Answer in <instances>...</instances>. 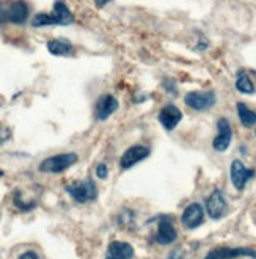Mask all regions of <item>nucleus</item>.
<instances>
[{"mask_svg": "<svg viewBox=\"0 0 256 259\" xmlns=\"http://www.w3.org/2000/svg\"><path fill=\"white\" fill-rule=\"evenodd\" d=\"M236 257H251L256 259V251L247 247L240 248H231V247H220L210 250L204 259H236Z\"/></svg>", "mask_w": 256, "mask_h": 259, "instance_id": "nucleus-8", "label": "nucleus"}, {"mask_svg": "<svg viewBox=\"0 0 256 259\" xmlns=\"http://www.w3.org/2000/svg\"><path fill=\"white\" fill-rule=\"evenodd\" d=\"M5 22V4L0 0V24Z\"/></svg>", "mask_w": 256, "mask_h": 259, "instance_id": "nucleus-24", "label": "nucleus"}, {"mask_svg": "<svg viewBox=\"0 0 256 259\" xmlns=\"http://www.w3.org/2000/svg\"><path fill=\"white\" fill-rule=\"evenodd\" d=\"M119 107V102L112 95H102L95 104V116L98 121H105L112 116Z\"/></svg>", "mask_w": 256, "mask_h": 259, "instance_id": "nucleus-13", "label": "nucleus"}, {"mask_svg": "<svg viewBox=\"0 0 256 259\" xmlns=\"http://www.w3.org/2000/svg\"><path fill=\"white\" fill-rule=\"evenodd\" d=\"M167 259H184V253L181 251L179 248H175V250L168 254Z\"/></svg>", "mask_w": 256, "mask_h": 259, "instance_id": "nucleus-22", "label": "nucleus"}, {"mask_svg": "<svg viewBox=\"0 0 256 259\" xmlns=\"http://www.w3.org/2000/svg\"><path fill=\"white\" fill-rule=\"evenodd\" d=\"M74 22V16L68 5L63 0H57L54 4L52 13H38L32 19L33 27H46V25H69Z\"/></svg>", "mask_w": 256, "mask_h": 259, "instance_id": "nucleus-1", "label": "nucleus"}, {"mask_svg": "<svg viewBox=\"0 0 256 259\" xmlns=\"http://www.w3.org/2000/svg\"><path fill=\"white\" fill-rule=\"evenodd\" d=\"M184 102L195 112H206L216 105L217 95L214 91H190L184 96Z\"/></svg>", "mask_w": 256, "mask_h": 259, "instance_id": "nucleus-4", "label": "nucleus"}, {"mask_svg": "<svg viewBox=\"0 0 256 259\" xmlns=\"http://www.w3.org/2000/svg\"><path fill=\"white\" fill-rule=\"evenodd\" d=\"M233 142V127L230 119H227L225 116H220L217 119V135L212 140V148L217 152H225Z\"/></svg>", "mask_w": 256, "mask_h": 259, "instance_id": "nucleus-5", "label": "nucleus"}, {"mask_svg": "<svg viewBox=\"0 0 256 259\" xmlns=\"http://www.w3.org/2000/svg\"><path fill=\"white\" fill-rule=\"evenodd\" d=\"M162 85H163L165 90H167V93H168V95H173V96L178 95V87H176V82H175V80H172V79H165V80L162 82Z\"/></svg>", "mask_w": 256, "mask_h": 259, "instance_id": "nucleus-19", "label": "nucleus"}, {"mask_svg": "<svg viewBox=\"0 0 256 259\" xmlns=\"http://www.w3.org/2000/svg\"><path fill=\"white\" fill-rule=\"evenodd\" d=\"M157 119L165 131L172 132L181 123V119H183V112H181L175 104H165L157 115Z\"/></svg>", "mask_w": 256, "mask_h": 259, "instance_id": "nucleus-11", "label": "nucleus"}, {"mask_svg": "<svg viewBox=\"0 0 256 259\" xmlns=\"http://www.w3.org/2000/svg\"><path fill=\"white\" fill-rule=\"evenodd\" d=\"M178 239V231L173 225V220L170 217H160L157 225V233H156V242L160 245H170Z\"/></svg>", "mask_w": 256, "mask_h": 259, "instance_id": "nucleus-14", "label": "nucleus"}, {"mask_svg": "<svg viewBox=\"0 0 256 259\" xmlns=\"http://www.w3.org/2000/svg\"><path fill=\"white\" fill-rule=\"evenodd\" d=\"M19 259H39L35 251H25L19 256Z\"/></svg>", "mask_w": 256, "mask_h": 259, "instance_id": "nucleus-23", "label": "nucleus"}, {"mask_svg": "<svg viewBox=\"0 0 256 259\" xmlns=\"http://www.w3.org/2000/svg\"><path fill=\"white\" fill-rule=\"evenodd\" d=\"M148 156H149V148H146L143 145L131 146L123 152L121 159H119V168L129 170V168H132L134 165H137L139 162L145 160Z\"/></svg>", "mask_w": 256, "mask_h": 259, "instance_id": "nucleus-9", "label": "nucleus"}, {"mask_svg": "<svg viewBox=\"0 0 256 259\" xmlns=\"http://www.w3.org/2000/svg\"><path fill=\"white\" fill-rule=\"evenodd\" d=\"M234 85H236V90L239 91V93H242V95H254V91H256L254 83L250 79V75L247 74L245 69H239L236 72V82H234Z\"/></svg>", "mask_w": 256, "mask_h": 259, "instance_id": "nucleus-17", "label": "nucleus"}, {"mask_svg": "<svg viewBox=\"0 0 256 259\" xmlns=\"http://www.w3.org/2000/svg\"><path fill=\"white\" fill-rule=\"evenodd\" d=\"M204 222V209L200 203H190L181 215V223L187 230H197Z\"/></svg>", "mask_w": 256, "mask_h": 259, "instance_id": "nucleus-10", "label": "nucleus"}, {"mask_svg": "<svg viewBox=\"0 0 256 259\" xmlns=\"http://www.w3.org/2000/svg\"><path fill=\"white\" fill-rule=\"evenodd\" d=\"M96 176L99 178V179H105L109 176V168H107V165L105 163H99L98 166H96Z\"/></svg>", "mask_w": 256, "mask_h": 259, "instance_id": "nucleus-21", "label": "nucleus"}, {"mask_svg": "<svg viewBox=\"0 0 256 259\" xmlns=\"http://www.w3.org/2000/svg\"><path fill=\"white\" fill-rule=\"evenodd\" d=\"M254 137H256V131H254Z\"/></svg>", "mask_w": 256, "mask_h": 259, "instance_id": "nucleus-26", "label": "nucleus"}, {"mask_svg": "<svg viewBox=\"0 0 256 259\" xmlns=\"http://www.w3.org/2000/svg\"><path fill=\"white\" fill-rule=\"evenodd\" d=\"M134 254L135 251L131 243L113 240L107 248V253H105V259H134Z\"/></svg>", "mask_w": 256, "mask_h": 259, "instance_id": "nucleus-15", "label": "nucleus"}, {"mask_svg": "<svg viewBox=\"0 0 256 259\" xmlns=\"http://www.w3.org/2000/svg\"><path fill=\"white\" fill-rule=\"evenodd\" d=\"M66 192L69 193V196L72 198V200L77 201V203L93 201V200H96V196H98V187L90 178L66 186Z\"/></svg>", "mask_w": 256, "mask_h": 259, "instance_id": "nucleus-2", "label": "nucleus"}, {"mask_svg": "<svg viewBox=\"0 0 256 259\" xmlns=\"http://www.w3.org/2000/svg\"><path fill=\"white\" fill-rule=\"evenodd\" d=\"M76 162H77L76 152H65V154L51 156L39 163V171H42V173H62Z\"/></svg>", "mask_w": 256, "mask_h": 259, "instance_id": "nucleus-3", "label": "nucleus"}, {"mask_svg": "<svg viewBox=\"0 0 256 259\" xmlns=\"http://www.w3.org/2000/svg\"><path fill=\"white\" fill-rule=\"evenodd\" d=\"M48 51L52 55L65 57L72 52V46L66 39H51V41H48Z\"/></svg>", "mask_w": 256, "mask_h": 259, "instance_id": "nucleus-18", "label": "nucleus"}, {"mask_svg": "<svg viewBox=\"0 0 256 259\" xmlns=\"http://www.w3.org/2000/svg\"><path fill=\"white\" fill-rule=\"evenodd\" d=\"M28 5L24 0H11L5 4V21L13 24H24L28 19Z\"/></svg>", "mask_w": 256, "mask_h": 259, "instance_id": "nucleus-12", "label": "nucleus"}, {"mask_svg": "<svg viewBox=\"0 0 256 259\" xmlns=\"http://www.w3.org/2000/svg\"><path fill=\"white\" fill-rule=\"evenodd\" d=\"M236 110H237V116H239V121L240 124L247 129H251L256 126V112L251 110L247 104L244 102H237L236 104Z\"/></svg>", "mask_w": 256, "mask_h": 259, "instance_id": "nucleus-16", "label": "nucleus"}, {"mask_svg": "<svg viewBox=\"0 0 256 259\" xmlns=\"http://www.w3.org/2000/svg\"><path fill=\"white\" fill-rule=\"evenodd\" d=\"M10 139H11V131H10V127L5 126V124H0V145H4Z\"/></svg>", "mask_w": 256, "mask_h": 259, "instance_id": "nucleus-20", "label": "nucleus"}, {"mask_svg": "<svg viewBox=\"0 0 256 259\" xmlns=\"http://www.w3.org/2000/svg\"><path fill=\"white\" fill-rule=\"evenodd\" d=\"M109 2H112V0H96V5H98L99 8H102L104 5H107Z\"/></svg>", "mask_w": 256, "mask_h": 259, "instance_id": "nucleus-25", "label": "nucleus"}, {"mask_svg": "<svg viewBox=\"0 0 256 259\" xmlns=\"http://www.w3.org/2000/svg\"><path fill=\"white\" fill-rule=\"evenodd\" d=\"M228 210V203L225 200V195L220 189H214L206 198V212L212 220H220Z\"/></svg>", "mask_w": 256, "mask_h": 259, "instance_id": "nucleus-6", "label": "nucleus"}, {"mask_svg": "<svg viewBox=\"0 0 256 259\" xmlns=\"http://www.w3.org/2000/svg\"><path fill=\"white\" fill-rule=\"evenodd\" d=\"M254 176V170L253 168H247L244 165L242 160L239 159H234L231 162V166H230V178H231V182L236 190L242 192L247 186V182Z\"/></svg>", "mask_w": 256, "mask_h": 259, "instance_id": "nucleus-7", "label": "nucleus"}]
</instances>
